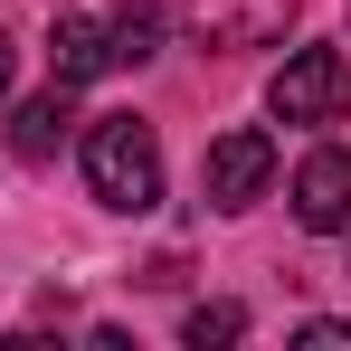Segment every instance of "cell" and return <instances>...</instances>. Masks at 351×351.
Wrapping results in <instances>:
<instances>
[{"label":"cell","mask_w":351,"mask_h":351,"mask_svg":"<svg viewBox=\"0 0 351 351\" xmlns=\"http://www.w3.org/2000/svg\"><path fill=\"white\" fill-rule=\"evenodd\" d=\"M294 219H304L313 237H342L351 228V152L342 143L304 152V171H294Z\"/></svg>","instance_id":"cell-5"},{"label":"cell","mask_w":351,"mask_h":351,"mask_svg":"<svg viewBox=\"0 0 351 351\" xmlns=\"http://www.w3.org/2000/svg\"><path fill=\"white\" fill-rule=\"evenodd\" d=\"M114 58L123 66L162 58V10H152V0H123V10H114Z\"/></svg>","instance_id":"cell-8"},{"label":"cell","mask_w":351,"mask_h":351,"mask_svg":"<svg viewBox=\"0 0 351 351\" xmlns=\"http://www.w3.org/2000/svg\"><path fill=\"white\" fill-rule=\"evenodd\" d=\"M48 66H58L66 86H86V76L123 66V58H114V19H86V10H66V19H58V38H48Z\"/></svg>","instance_id":"cell-6"},{"label":"cell","mask_w":351,"mask_h":351,"mask_svg":"<svg viewBox=\"0 0 351 351\" xmlns=\"http://www.w3.org/2000/svg\"><path fill=\"white\" fill-rule=\"evenodd\" d=\"M351 105V58L342 48H294L276 66V86H266V114L276 123H332Z\"/></svg>","instance_id":"cell-2"},{"label":"cell","mask_w":351,"mask_h":351,"mask_svg":"<svg viewBox=\"0 0 351 351\" xmlns=\"http://www.w3.org/2000/svg\"><path fill=\"white\" fill-rule=\"evenodd\" d=\"M266 180H276V133H266V123H228V133L209 143V162H199L209 209H256Z\"/></svg>","instance_id":"cell-3"},{"label":"cell","mask_w":351,"mask_h":351,"mask_svg":"<svg viewBox=\"0 0 351 351\" xmlns=\"http://www.w3.org/2000/svg\"><path fill=\"white\" fill-rule=\"evenodd\" d=\"M294 342H304V351H351V323H304Z\"/></svg>","instance_id":"cell-10"},{"label":"cell","mask_w":351,"mask_h":351,"mask_svg":"<svg viewBox=\"0 0 351 351\" xmlns=\"http://www.w3.org/2000/svg\"><path fill=\"white\" fill-rule=\"evenodd\" d=\"M237 332H247V313H237V304H199V313L180 323V342H190V351H209V342H237Z\"/></svg>","instance_id":"cell-9"},{"label":"cell","mask_w":351,"mask_h":351,"mask_svg":"<svg viewBox=\"0 0 351 351\" xmlns=\"http://www.w3.org/2000/svg\"><path fill=\"white\" fill-rule=\"evenodd\" d=\"M199 48H276L294 29V0H180Z\"/></svg>","instance_id":"cell-4"},{"label":"cell","mask_w":351,"mask_h":351,"mask_svg":"<svg viewBox=\"0 0 351 351\" xmlns=\"http://www.w3.org/2000/svg\"><path fill=\"white\" fill-rule=\"evenodd\" d=\"M86 190L105 209H152L162 199V143L143 114H95L86 123Z\"/></svg>","instance_id":"cell-1"},{"label":"cell","mask_w":351,"mask_h":351,"mask_svg":"<svg viewBox=\"0 0 351 351\" xmlns=\"http://www.w3.org/2000/svg\"><path fill=\"white\" fill-rule=\"evenodd\" d=\"M10 76H19V48H10V38H0V95H10Z\"/></svg>","instance_id":"cell-11"},{"label":"cell","mask_w":351,"mask_h":351,"mask_svg":"<svg viewBox=\"0 0 351 351\" xmlns=\"http://www.w3.org/2000/svg\"><path fill=\"white\" fill-rule=\"evenodd\" d=\"M66 123H76V86L58 76L48 95H29V105H19V133H10V152H19V162H58Z\"/></svg>","instance_id":"cell-7"}]
</instances>
